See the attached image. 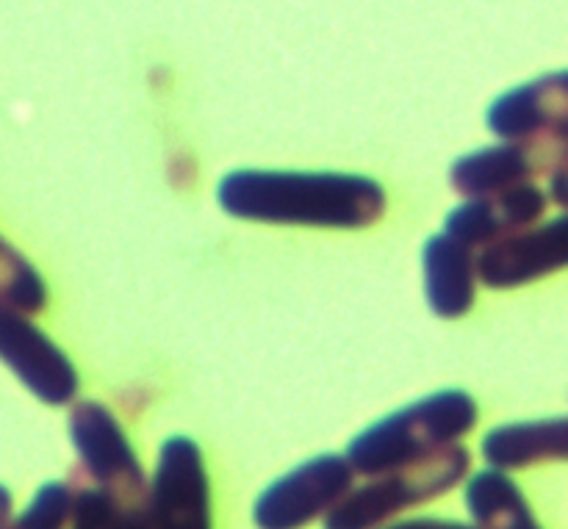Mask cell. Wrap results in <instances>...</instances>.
I'll use <instances>...</instances> for the list:
<instances>
[{
  "instance_id": "6da1fadb",
  "label": "cell",
  "mask_w": 568,
  "mask_h": 529,
  "mask_svg": "<svg viewBox=\"0 0 568 529\" xmlns=\"http://www.w3.org/2000/svg\"><path fill=\"white\" fill-rule=\"evenodd\" d=\"M216 203L236 220L358 231L386 214V189L349 172L236 170L216 186Z\"/></svg>"
},
{
  "instance_id": "7a4b0ae2",
  "label": "cell",
  "mask_w": 568,
  "mask_h": 529,
  "mask_svg": "<svg viewBox=\"0 0 568 529\" xmlns=\"http://www.w3.org/2000/svg\"><path fill=\"white\" fill-rule=\"evenodd\" d=\"M477 419L480 408L471 394L460 388H444L361 430L347 444L344 458L355 475L381 477L455 447L460 438L475 430Z\"/></svg>"
},
{
  "instance_id": "3957f363",
  "label": "cell",
  "mask_w": 568,
  "mask_h": 529,
  "mask_svg": "<svg viewBox=\"0 0 568 529\" xmlns=\"http://www.w3.org/2000/svg\"><path fill=\"white\" fill-rule=\"evenodd\" d=\"M471 452L464 444L442 449L419 464L386 471L372 482L349 488L325 516L322 529H381L408 508L433 502L469 477Z\"/></svg>"
},
{
  "instance_id": "277c9868",
  "label": "cell",
  "mask_w": 568,
  "mask_h": 529,
  "mask_svg": "<svg viewBox=\"0 0 568 529\" xmlns=\"http://www.w3.org/2000/svg\"><path fill=\"white\" fill-rule=\"evenodd\" d=\"M72 449L81 464V477L114 502L148 510L150 482L128 441L125 430L105 405L81 399L70 410Z\"/></svg>"
},
{
  "instance_id": "5b68a950",
  "label": "cell",
  "mask_w": 568,
  "mask_h": 529,
  "mask_svg": "<svg viewBox=\"0 0 568 529\" xmlns=\"http://www.w3.org/2000/svg\"><path fill=\"white\" fill-rule=\"evenodd\" d=\"M355 471L344 455L325 452L294 466L264 488L253 505L258 529H305L325 519L353 488Z\"/></svg>"
},
{
  "instance_id": "8992f818",
  "label": "cell",
  "mask_w": 568,
  "mask_h": 529,
  "mask_svg": "<svg viewBox=\"0 0 568 529\" xmlns=\"http://www.w3.org/2000/svg\"><path fill=\"white\" fill-rule=\"evenodd\" d=\"M153 529H214L211 482L197 441L172 436L161 444L148 491Z\"/></svg>"
},
{
  "instance_id": "52a82bcc",
  "label": "cell",
  "mask_w": 568,
  "mask_h": 529,
  "mask_svg": "<svg viewBox=\"0 0 568 529\" xmlns=\"http://www.w3.org/2000/svg\"><path fill=\"white\" fill-rule=\"evenodd\" d=\"M0 360L44 405H67L78 394V372L59 344L50 342L28 314L0 299Z\"/></svg>"
},
{
  "instance_id": "ba28073f",
  "label": "cell",
  "mask_w": 568,
  "mask_h": 529,
  "mask_svg": "<svg viewBox=\"0 0 568 529\" xmlns=\"http://www.w3.org/2000/svg\"><path fill=\"white\" fill-rule=\"evenodd\" d=\"M568 261V220L558 214L549 222L510 233L477 250L475 275L488 288H519L555 275Z\"/></svg>"
},
{
  "instance_id": "9c48e42d",
  "label": "cell",
  "mask_w": 568,
  "mask_h": 529,
  "mask_svg": "<svg viewBox=\"0 0 568 529\" xmlns=\"http://www.w3.org/2000/svg\"><path fill=\"white\" fill-rule=\"evenodd\" d=\"M566 144H491L466 153L449 166V186L464 197H488L532 183L538 172L566 170Z\"/></svg>"
},
{
  "instance_id": "30bf717a",
  "label": "cell",
  "mask_w": 568,
  "mask_h": 529,
  "mask_svg": "<svg viewBox=\"0 0 568 529\" xmlns=\"http://www.w3.org/2000/svg\"><path fill=\"white\" fill-rule=\"evenodd\" d=\"M566 75L536 78V81L499 94L488 109V128L503 142L514 144H566Z\"/></svg>"
},
{
  "instance_id": "8fae6325",
  "label": "cell",
  "mask_w": 568,
  "mask_h": 529,
  "mask_svg": "<svg viewBox=\"0 0 568 529\" xmlns=\"http://www.w3.org/2000/svg\"><path fill=\"white\" fill-rule=\"evenodd\" d=\"M549 197L536 183L508 189V192L471 197L455 205L444 220V233L466 250H483L491 242L527 231L547 216Z\"/></svg>"
},
{
  "instance_id": "7c38bea8",
  "label": "cell",
  "mask_w": 568,
  "mask_h": 529,
  "mask_svg": "<svg viewBox=\"0 0 568 529\" xmlns=\"http://www.w3.org/2000/svg\"><path fill=\"white\" fill-rule=\"evenodd\" d=\"M425 266V294L433 314L442 319H460L471 311L477 297L475 253L438 233L427 238L422 250Z\"/></svg>"
},
{
  "instance_id": "4fadbf2b",
  "label": "cell",
  "mask_w": 568,
  "mask_h": 529,
  "mask_svg": "<svg viewBox=\"0 0 568 529\" xmlns=\"http://www.w3.org/2000/svg\"><path fill=\"white\" fill-rule=\"evenodd\" d=\"M480 455L494 471L530 469L547 460H566L568 455V421L564 416L541 421H514L499 425L483 436Z\"/></svg>"
},
{
  "instance_id": "5bb4252c",
  "label": "cell",
  "mask_w": 568,
  "mask_h": 529,
  "mask_svg": "<svg viewBox=\"0 0 568 529\" xmlns=\"http://www.w3.org/2000/svg\"><path fill=\"white\" fill-rule=\"evenodd\" d=\"M466 510L475 529H541L514 477L483 469L466 482Z\"/></svg>"
},
{
  "instance_id": "9a60e30c",
  "label": "cell",
  "mask_w": 568,
  "mask_h": 529,
  "mask_svg": "<svg viewBox=\"0 0 568 529\" xmlns=\"http://www.w3.org/2000/svg\"><path fill=\"white\" fill-rule=\"evenodd\" d=\"M70 529H153L148 510H133L105 497L87 477H72Z\"/></svg>"
},
{
  "instance_id": "2e32d148",
  "label": "cell",
  "mask_w": 568,
  "mask_h": 529,
  "mask_svg": "<svg viewBox=\"0 0 568 529\" xmlns=\"http://www.w3.org/2000/svg\"><path fill=\"white\" fill-rule=\"evenodd\" d=\"M0 299L20 314H39L48 305L44 277L3 236H0Z\"/></svg>"
},
{
  "instance_id": "e0dca14e",
  "label": "cell",
  "mask_w": 568,
  "mask_h": 529,
  "mask_svg": "<svg viewBox=\"0 0 568 529\" xmlns=\"http://www.w3.org/2000/svg\"><path fill=\"white\" fill-rule=\"evenodd\" d=\"M72 488L67 480H50L39 488L9 529H67L70 527Z\"/></svg>"
},
{
  "instance_id": "ac0fdd59",
  "label": "cell",
  "mask_w": 568,
  "mask_h": 529,
  "mask_svg": "<svg viewBox=\"0 0 568 529\" xmlns=\"http://www.w3.org/2000/svg\"><path fill=\"white\" fill-rule=\"evenodd\" d=\"M381 529H475L466 521L458 519H438V516H416V519L394 521V525H386Z\"/></svg>"
},
{
  "instance_id": "d6986e66",
  "label": "cell",
  "mask_w": 568,
  "mask_h": 529,
  "mask_svg": "<svg viewBox=\"0 0 568 529\" xmlns=\"http://www.w3.org/2000/svg\"><path fill=\"white\" fill-rule=\"evenodd\" d=\"M547 181H549V186L544 189V192H547L549 203H555V205H560V208H564V205H566V200H568V194H566V183H568V177H566V170H558V172H552V175H549Z\"/></svg>"
},
{
  "instance_id": "ffe728a7",
  "label": "cell",
  "mask_w": 568,
  "mask_h": 529,
  "mask_svg": "<svg viewBox=\"0 0 568 529\" xmlns=\"http://www.w3.org/2000/svg\"><path fill=\"white\" fill-rule=\"evenodd\" d=\"M11 519H14V499L6 486H0V529H9Z\"/></svg>"
}]
</instances>
